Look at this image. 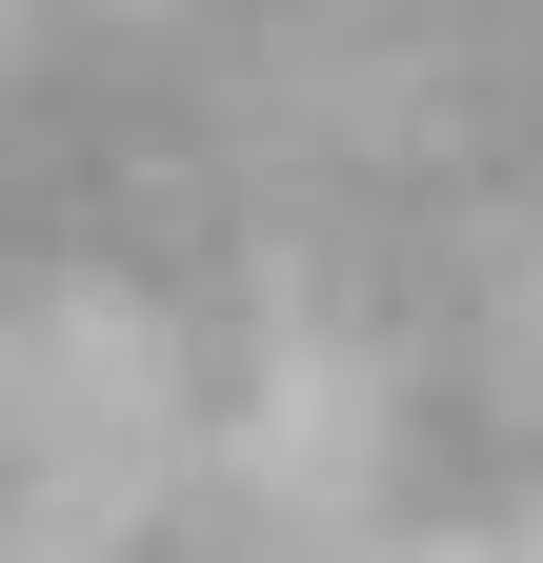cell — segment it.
Here are the masks:
<instances>
[{"label":"cell","instance_id":"1","mask_svg":"<svg viewBox=\"0 0 543 563\" xmlns=\"http://www.w3.org/2000/svg\"><path fill=\"white\" fill-rule=\"evenodd\" d=\"M0 563H543V0H0Z\"/></svg>","mask_w":543,"mask_h":563}]
</instances>
